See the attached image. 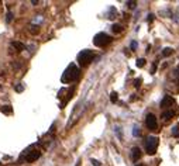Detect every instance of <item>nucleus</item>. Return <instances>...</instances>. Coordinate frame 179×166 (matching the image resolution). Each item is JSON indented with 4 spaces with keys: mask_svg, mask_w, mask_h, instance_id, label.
I'll return each mask as SVG.
<instances>
[{
    "mask_svg": "<svg viewBox=\"0 0 179 166\" xmlns=\"http://www.w3.org/2000/svg\"><path fill=\"white\" fill-rule=\"evenodd\" d=\"M11 20H13V14L9 11L7 16H6V21H7V23H11Z\"/></svg>",
    "mask_w": 179,
    "mask_h": 166,
    "instance_id": "obj_18",
    "label": "nucleus"
},
{
    "mask_svg": "<svg viewBox=\"0 0 179 166\" xmlns=\"http://www.w3.org/2000/svg\"><path fill=\"white\" fill-rule=\"evenodd\" d=\"M133 134H134V135H140V130H137V127H134V131H133Z\"/></svg>",
    "mask_w": 179,
    "mask_h": 166,
    "instance_id": "obj_24",
    "label": "nucleus"
},
{
    "mask_svg": "<svg viewBox=\"0 0 179 166\" xmlns=\"http://www.w3.org/2000/svg\"><path fill=\"white\" fill-rule=\"evenodd\" d=\"M152 20H154V16H152V14H150V17H148V21H152Z\"/></svg>",
    "mask_w": 179,
    "mask_h": 166,
    "instance_id": "obj_26",
    "label": "nucleus"
},
{
    "mask_svg": "<svg viewBox=\"0 0 179 166\" xmlns=\"http://www.w3.org/2000/svg\"><path fill=\"white\" fill-rule=\"evenodd\" d=\"M144 65H145V59H144V58L137 59V66H138V68H143Z\"/></svg>",
    "mask_w": 179,
    "mask_h": 166,
    "instance_id": "obj_15",
    "label": "nucleus"
},
{
    "mask_svg": "<svg viewBox=\"0 0 179 166\" xmlns=\"http://www.w3.org/2000/svg\"><path fill=\"white\" fill-rule=\"evenodd\" d=\"M127 4H129V7L130 8H136V1H127Z\"/></svg>",
    "mask_w": 179,
    "mask_h": 166,
    "instance_id": "obj_20",
    "label": "nucleus"
},
{
    "mask_svg": "<svg viewBox=\"0 0 179 166\" xmlns=\"http://www.w3.org/2000/svg\"><path fill=\"white\" fill-rule=\"evenodd\" d=\"M40 156H41V151L33 149V151H27V153L24 155V159H26V162H36Z\"/></svg>",
    "mask_w": 179,
    "mask_h": 166,
    "instance_id": "obj_6",
    "label": "nucleus"
},
{
    "mask_svg": "<svg viewBox=\"0 0 179 166\" xmlns=\"http://www.w3.org/2000/svg\"><path fill=\"white\" fill-rule=\"evenodd\" d=\"M30 31H31L33 34H37V32L40 31V28H38V25H31V27H30Z\"/></svg>",
    "mask_w": 179,
    "mask_h": 166,
    "instance_id": "obj_17",
    "label": "nucleus"
},
{
    "mask_svg": "<svg viewBox=\"0 0 179 166\" xmlns=\"http://www.w3.org/2000/svg\"><path fill=\"white\" fill-rule=\"evenodd\" d=\"M0 111H1L3 114H11L13 108H11V106H9V104H3V106L0 107Z\"/></svg>",
    "mask_w": 179,
    "mask_h": 166,
    "instance_id": "obj_10",
    "label": "nucleus"
},
{
    "mask_svg": "<svg viewBox=\"0 0 179 166\" xmlns=\"http://www.w3.org/2000/svg\"><path fill=\"white\" fill-rule=\"evenodd\" d=\"M172 52H173V49H172V48H165L164 52H162V55H164V57H169Z\"/></svg>",
    "mask_w": 179,
    "mask_h": 166,
    "instance_id": "obj_14",
    "label": "nucleus"
},
{
    "mask_svg": "<svg viewBox=\"0 0 179 166\" xmlns=\"http://www.w3.org/2000/svg\"><path fill=\"white\" fill-rule=\"evenodd\" d=\"M141 82H143L141 79H137L136 83H134V86H136V87H140V86H141Z\"/></svg>",
    "mask_w": 179,
    "mask_h": 166,
    "instance_id": "obj_22",
    "label": "nucleus"
},
{
    "mask_svg": "<svg viewBox=\"0 0 179 166\" xmlns=\"http://www.w3.org/2000/svg\"><path fill=\"white\" fill-rule=\"evenodd\" d=\"M94 58V52L90 49H83L82 52H79L78 55V62L80 66H87Z\"/></svg>",
    "mask_w": 179,
    "mask_h": 166,
    "instance_id": "obj_3",
    "label": "nucleus"
},
{
    "mask_svg": "<svg viewBox=\"0 0 179 166\" xmlns=\"http://www.w3.org/2000/svg\"><path fill=\"white\" fill-rule=\"evenodd\" d=\"M79 68L75 64H71V65L68 66L66 69H65L64 75H62V83H72V82H75V80L79 78Z\"/></svg>",
    "mask_w": 179,
    "mask_h": 166,
    "instance_id": "obj_1",
    "label": "nucleus"
},
{
    "mask_svg": "<svg viewBox=\"0 0 179 166\" xmlns=\"http://www.w3.org/2000/svg\"><path fill=\"white\" fill-rule=\"evenodd\" d=\"M110 100H112V103H116V101L119 100V96H117V93H116V92H113V93H112V96H110Z\"/></svg>",
    "mask_w": 179,
    "mask_h": 166,
    "instance_id": "obj_16",
    "label": "nucleus"
},
{
    "mask_svg": "<svg viewBox=\"0 0 179 166\" xmlns=\"http://www.w3.org/2000/svg\"><path fill=\"white\" fill-rule=\"evenodd\" d=\"M92 163H93L94 166H100V163H99V162H97L96 159H92Z\"/></svg>",
    "mask_w": 179,
    "mask_h": 166,
    "instance_id": "obj_25",
    "label": "nucleus"
},
{
    "mask_svg": "<svg viewBox=\"0 0 179 166\" xmlns=\"http://www.w3.org/2000/svg\"><path fill=\"white\" fill-rule=\"evenodd\" d=\"M23 90H24V86H23V85H17V86H16V92H23Z\"/></svg>",
    "mask_w": 179,
    "mask_h": 166,
    "instance_id": "obj_21",
    "label": "nucleus"
},
{
    "mask_svg": "<svg viewBox=\"0 0 179 166\" xmlns=\"http://www.w3.org/2000/svg\"><path fill=\"white\" fill-rule=\"evenodd\" d=\"M136 166H145V165H143V163H138V165H136Z\"/></svg>",
    "mask_w": 179,
    "mask_h": 166,
    "instance_id": "obj_27",
    "label": "nucleus"
},
{
    "mask_svg": "<svg viewBox=\"0 0 179 166\" xmlns=\"http://www.w3.org/2000/svg\"><path fill=\"white\" fill-rule=\"evenodd\" d=\"M112 31H113L114 34H120L123 31V27L120 24H113V25H112Z\"/></svg>",
    "mask_w": 179,
    "mask_h": 166,
    "instance_id": "obj_11",
    "label": "nucleus"
},
{
    "mask_svg": "<svg viewBox=\"0 0 179 166\" xmlns=\"http://www.w3.org/2000/svg\"><path fill=\"white\" fill-rule=\"evenodd\" d=\"M157 66H158V62H154V65H152V69H151V73H152V75L157 72Z\"/></svg>",
    "mask_w": 179,
    "mask_h": 166,
    "instance_id": "obj_19",
    "label": "nucleus"
},
{
    "mask_svg": "<svg viewBox=\"0 0 179 166\" xmlns=\"http://www.w3.org/2000/svg\"><path fill=\"white\" fill-rule=\"evenodd\" d=\"M145 125H147V128L151 131H155L158 128V121H157V117L154 116V114H148L147 118H145Z\"/></svg>",
    "mask_w": 179,
    "mask_h": 166,
    "instance_id": "obj_5",
    "label": "nucleus"
},
{
    "mask_svg": "<svg viewBox=\"0 0 179 166\" xmlns=\"http://www.w3.org/2000/svg\"><path fill=\"white\" fill-rule=\"evenodd\" d=\"M172 135H173V137H179V124L172 128Z\"/></svg>",
    "mask_w": 179,
    "mask_h": 166,
    "instance_id": "obj_13",
    "label": "nucleus"
},
{
    "mask_svg": "<svg viewBox=\"0 0 179 166\" xmlns=\"http://www.w3.org/2000/svg\"><path fill=\"white\" fill-rule=\"evenodd\" d=\"M161 117L164 118L165 121H168L171 117H173V113H172V111H165V113H162V116H161Z\"/></svg>",
    "mask_w": 179,
    "mask_h": 166,
    "instance_id": "obj_12",
    "label": "nucleus"
},
{
    "mask_svg": "<svg viewBox=\"0 0 179 166\" xmlns=\"http://www.w3.org/2000/svg\"><path fill=\"white\" fill-rule=\"evenodd\" d=\"M144 145H145V152L148 155H155L158 149V145H159V139L155 135H151V137H148L145 139V144Z\"/></svg>",
    "mask_w": 179,
    "mask_h": 166,
    "instance_id": "obj_2",
    "label": "nucleus"
},
{
    "mask_svg": "<svg viewBox=\"0 0 179 166\" xmlns=\"http://www.w3.org/2000/svg\"><path fill=\"white\" fill-rule=\"evenodd\" d=\"M136 48H137V42L136 41H133V42H131V49L136 51Z\"/></svg>",
    "mask_w": 179,
    "mask_h": 166,
    "instance_id": "obj_23",
    "label": "nucleus"
},
{
    "mask_svg": "<svg viewBox=\"0 0 179 166\" xmlns=\"http://www.w3.org/2000/svg\"><path fill=\"white\" fill-rule=\"evenodd\" d=\"M110 42H112V37L109 35V34H106V32H99L93 38V44L96 47H100V48L109 45Z\"/></svg>",
    "mask_w": 179,
    "mask_h": 166,
    "instance_id": "obj_4",
    "label": "nucleus"
},
{
    "mask_svg": "<svg viewBox=\"0 0 179 166\" xmlns=\"http://www.w3.org/2000/svg\"><path fill=\"white\" fill-rule=\"evenodd\" d=\"M11 47L16 48L18 52H21V51L26 49V45H24L23 42H20V41H13V42H11Z\"/></svg>",
    "mask_w": 179,
    "mask_h": 166,
    "instance_id": "obj_9",
    "label": "nucleus"
},
{
    "mask_svg": "<svg viewBox=\"0 0 179 166\" xmlns=\"http://www.w3.org/2000/svg\"><path fill=\"white\" fill-rule=\"evenodd\" d=\"M172 104H175V99L173 97H171V96H165L164 99L161 100V107L162 108H166V107H171Z\"/></svg>",
    "mask_w": 179,
    "mask_h": 166,
    "instance_id": "obj_7",
    "label": "nucleus"
},
{
    "mask_svg": "<svg viewBox=\"0 0 179 166\" xmlns=\"http://www.w3.org/2000/svg\"><path fill=\"white\" fill-rule=\"evenodd\" d=\"M141 155H143V152H141V149H140L138 146H134V148L131 149V159H133L134 162H137L138 159L141 158Z\"/></svg>",
    "mask_w": 179,
    "mask_h": 166,
    "instance_id": "obj_8",
    "label": "nucleus"
}]
</instances>
